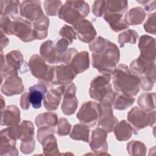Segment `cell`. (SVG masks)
Here are the masks:
<instances>
[{
  "label": "cell",
  "mask_w": 156,
  "mask_h": 156,
  "mask_svg": "<svg viewBox=\"0 0 156 156\" xmlns=\"http://www.w3.org/2000/svg\"><path fill=\"white\" fill-rule=\"evenodd\" d=\"M92 66L102 75L111 76L120 59L118 47L110 40L98 36L90 43Z\"/></svg>",
  "instance_id": "obj_1"
},
{
  "label": "cell",
  "mask_w": 156,
  "mask_h": 156,
  "mask_svg": "<svg viewBox=\"0 0 156 156\" xmlns=\"http://www.w3.org/2000/svg\"><path fill=\"white\" fill-rule=\"evenodd\" d=\"M113 85L116 92L135 96L140 91V77L133 74L125 64H119L112 74Z\"/></svg>",
  "instance_id": "obj_2"
},
{
  "label": "cell",
  "mask_w": 156,
  "mask_h": 156,
  "mask_svg": "<svg viewBox=\"0 0 156 156\" xmlns=\"http://www.w3.org/2000/svg\"><path fill=\"white\" fill-rule=\"evenodd\" d=\"M1 30L4 34L13 35L23 42H30L37 39V34L32 24L21 17L13 19L8 16H1Z\"/></svg>",
  "instance_id": "obj_3"
},
{
  "label": "cell",
  "mask_w": 156,
  "mask_h": 156,
  "mask_svg": "<svg viewBox=\"0 0 156 156\" xmlns=\"http://www.w3.org/2000/svg\"><path fill=\"white\" fill-rule=\"evenodd\" d=\"M90 6L85 1H66L61 7L58 16L66 23L74 25L90 13Z\"/></svg>",
  "instance_id": "obj_4"
},
{
  "label": "cell",
  "mask_w": 156,
  "mask_h": 156,
  "mask_svg": "<svg viewBox=\"0 0 156 156\" xmlns=\"http://www.w3.org/2000/svg\"><path fill=\"white\" fill-rule=\"evenodd\" d=\"M111 76L101 75L95 77L90 82L89 94L91 98L99 102H112L115 91L110 84Z\"/></svg>",
  "instance_id": "obj_5"
},
{
  "label": "cell",
  "mask_w": 156,
  "mask_h": 156,
  "mask_svg": "<svg viewBox=\"0 0 156 156\" xmlns=\"http://www.w3.org/2000/svg\"><path fill=\"white\" fill-rule=\"evenodd\" d=\"M1 74L13 69L18 74H23L28 71L29 63L23 60L22 53L18 50H13L8 52L5 56L1 50Z\"/></svg>",
  "instance_id": "obj_6"
},
{
  "label": "cell",
  "mask_w": 156,
  "mask_h": 156,
  "mask_svg": "<svg viewBox=\"0 0 156 156\" xmlns=\"http://www.w3.org/2000/svg\"><path fill=\"white\" fill-rule=\"evenodd\" d=\"M29 69L32 74L40 82L49 85L51 83L54 66L46 64V61L39 55H32L29 61Z\"/></svg>",
  "instance_id": "obj_7"
},
{
  "label": "cell",
  "mask_w": 156,
  "mask_h": 156,
  "mask_svg": "<svg viewBox=\"0 0 156 156\" xmlns=\"http://www.w3.org/2000/svg\"><path fill=\"white\" fill-rule=\"evenodd\" d=\"M128 122L132 126L134 134L147 126H152L155 122V111L146 112L138 107H133L127 114Z\"/></svg>",
  "instance_id": "obj_8"
},
{
  "label": "cell",
  "mask_w": 156,
  "mask_h": 156,
  "mask_svg": "<svg viewBox=\"0 0 156 156\" xmlns=\"http://www.w3.org/2000/svg\"><path fill=\"white\" fill-rule=\"evenodd\" d=\"M18 73L13 69H11L3 74H1V80L4 79L1 85V91L7 96L20 94L24 91V85L21 78Z\"/></svg>",
  "instance_id": "obj_9"
},
{
  "label": "cell",
  "mask_w": 156,
  "mask_h": 156,
  "mask_svg": "<svg viewBox=\"0 0 156 156\" xmlns=\"http://www.w3.org/2000/svg\"><path fill=\"white\" fill-rule=\"evenodd\" d=\"M99 113L98 118V127L107 133L113 131L117 123L119 122L113 113L112 102L102 101L99 103Z\"/></svg>",
  "instance_id": "obj_10"
},
{
  "label": "cell",
  "mask_w": 156,
  "mask_h": 156,
  "mask_svg": "<svg viewBox=\"0 0 156 156\" xmlns=\"http://www.w3.org/2000/svg\"><path fill=\"white\" fill-rule=\"evenodd\" d=\"M99 113V104L88 101L82 104L76 116L80 123L89 127H93L98 120Z\"/></svg>",
  "instance_id": "obj_11"
},
{
  "label": "cell",
  "mask_w": 156,
  "mask_h": 156,
  "mask_svg": "<svg viewBox=\"0 0 156 156\" xmlns=\"http://www.w3.org/2000/svg\"><path fill=\"white\" fill-rule=\"evenodd\" d=\"M20 13L22 18L32 24L41 19L44 15L40 1H23L20 4Z\"/></svg>",
  "instance_id": "obj_12"
},
{
  "label": "cell",
  "mask_w": 156,
  "mask_h": 156,
  "mask_svg": "<svg viewBox=\"0 0 156 156\" xmlns=\"http://www.w3.org/2000/svg\"><path fill=\"white\" fill-rule=\"evenodd\" d=\"M130 71L140 77L146 76L155 82V62H149L139 56L130 63Z\"/></svg>",
  "instance_id": "obj_13"
},
{
  "label": "cell",
  "mask_w": 156,
  "mask_h": 156,
  "mask_svg": "<svg viewBox=\"0 0 156 156\" xmlns=\"http://www.w3.org/2000/svg\"><path fill=\"white\" fill-rule=\"evenodd\" d=\"M76 86L73 82L64 84L63 99L62 103L61 109L66 115H73L77 110L78 99L76 96Z\"/></svg>",
  "instance_id": "obj_14"
},
{
  "label": "cell",
  "mask_w": 156,
  "mask_h": 156,
  "mask_svg": "<svg viewBox=\"0 0 156 156\" xmlns=\"http://www.w3.org/2000/svg\"><path fill=\"white\" fill-rule=\"evenodd\" d=\"M107 132L98 127L94 129L91 133L89 144L90 149L94 152V155H107L108 143L107 142Z\"/></svg>",
  "instance_id": "obj_15"
},
{
  "label": "cell",
  "mask_w": 156,
  "mask_h": 156,
  "mask_svg": "<svg viewBox=\"0 0 156 156\" xmlns=\"http://www.w3.org/2000/svg\"><path fill=\"white\" fill-rule=\"evenodd\" d=\"M76 75L68 65L61 64L54 66L51 84L60 85L69 83L74 79Z\"/></svg>",
  "instance_id": "obj_16"
},
{
  "label": "cell",
  "mask_w": 156,
  "mask_h": 156,
  "mask_svg": "<svg viewBox=\"0 0 156 156\" xmlns=\"http://www.w3.org/2000/svg\"><path fill=\"white\" fill-rule=\"evenodd\" d=\"M78 39L85 43H90L95 38L97 32L92 23L86 19H82L73 25Z\"/></svg>",
  "instance_id": "obj_17"
},
{
  "label": "cell",
  "mask_w": 156,
  "mask_h": 156,
  "mask_svg": "<svg viewBox=\"0 0 156 156\" xmlns=\"http://www.w3.org/2000/svg\"><path fill=\"white\" fill-rule=\"evenodd\" d=\"M140 57L149 62H155V40L148 35L140 37L138 41Z\"/></svg>",
  "instance_id": "obj_18"
},
{
  "label": "cell",
  "mask_w": 156,
  "mask_h": 156,
  "mask_svg": "<svg viewBox=\"0 0 156 156\" xmlns=\"http://www.w3.org/2000/svg\"><path fill=\"white\" fill-rule=\"evenodd\" d=\"M40 56L48 63H62L63 55L60 54L56 50L55 43L48 40L43 42L40 48Z\"/></svg>",
  "instance_id": "obj_19"
},
{
  "label": "cell",
  "mask_w": 156,
  "mask_h": 156,
  "mask_svg": "<svg viewBox=\"0 0 156 156\" xmlns=\"http://www.w3.org/2000/svg\"><path fill=\"white\" fill-rule=\"evenodd\" d=\"M64 91V85L51 88L46 93L43 99V105L49 111L57 109Z\"/></svg>",
  "instance_id": "obj_20"
},
{
  "label": "cell",
  "mask_w": 156,
  "mask_h": 156,
  "mask_svg": "<svg viewBox=\"0 0 156 156\" xmlns=\"http://www.w3.org/2000/svg\"><path fill=\"white\" fill-rule=\"evenodd\" d=\"M21 120L20 110L16 105H8L1 112V125L10 127L18 124Z\"/></svg>",
  "instance_id": "obj_21"
},
{
  "label": "cell",
  "mask_w": 156,
  "mask_h": 156,
  "mask_svg": "<svg viewBox=\"0 0 156 156\" xmlns=\"http://www.w3.org/2000/svg\"><path fill=\"white\" fill-rule=\"evenodd\" d=\"M47 91L46 85L41 82L34 84L29 88V100L34 108L38 109L41 107L42 101Z\"/></svg>",
  "instance_id": "obj_22"
},
{
  "label": "cell",
  "mask_w": 156,
  "mask_h": 156,
  "mask_svg": "<svg viewBox=\"0 0 156 156\" xmlns=\"http://www.w3.org/2000/svg\"><path fill=\"white\" fill-rule=\"evenodd\" d=\"M68 65L71 66L76 74L85 71L90 66L88 52L87 51L77 52L74 55Z\"/></svg>",
  "instance_id": "obj_23"
},
{
  "label": "cell",
  "mask_w": 156,
  "mask_h": 156,
  "mask_svg": "<svg viewBox=\"0 0 156 156\" xmlns=\"http://www.w3.org/2000/svg\"><path fill=\"white\" fill-rule=\"evenodd\" d=\"M122 16L123 15L121 14L105 12L103 18L108 23L110 29L113 31L118 32L129 27V25L122 19Z\"/></svg>",
  "instance_id": "obj_24"
},
{
  "label": "cell",
  "mask_w": 156,
  "mask_h": 156,
  "mask_svg": "<svg viewBox=\"0 0 156 156\" xmlns=\"http://www.w3.org/2000/svg\"><path fill=\"white\" fill-rule=\"evenodd\" d=\"M114 135L117 140L124 141L128 140L134 134L132 126L126 120H121L118 122L113 129Z\"/></svg>",
  "instance_id": "obj_25"
},
{
  "label": "cell",
  "mask_w": 156,
  "mask_h": 156,
  "mask_svg": "<svg viewBox=\"0 0 156 156\" xmlns=\"http://www.w3.org/2000/svg\"><path fill=\"white\" fill-rule=\"evenodd\" d=\"M146 16V13L141 7H135L127 12L124 21L128 25L135 26L141 24Z\"/></svg>",
  "instance_id": "obj_26"
},
{
  "label": "cell",
  "mask_w": 156,
  "mask_h": 156,
  "mask_svg": "<svg viewBox=\"0 0 156 156\" xmlns=\"http://www.w3.org/2000/svg\"><path fill=\"white\" fill-rule=\"evenodd\" d=\"M135 101V99L133 96L115 91L112 105L116 110H124L133 105Z\"/></svg>",
  "instance_id": "obj_27"
},
{
  "label": "cell",
  "mask_w": 156,
  "mask_h": 156,
  "mask_svg": "<svg viewBox=\"0 0 156 156\" xmlns=\"http://www.w3.org/2000/svg\"><path fill=\"white\" fill-rule=\"evenodd\" d=\"M20 4L19 1L1 0V16H8L12 19L17 17Z\"/></svg>",
  "instance_id": "obj_28"
},
{
  "label": "cell",
  "mask_w": 156,
  "mask_h": 156,
  "mask_svg": "<svg viewBox=\"0 0 156 156\" xmlns=\"http://www.w3.org/2000/svg\"><path fill=\"white\" fill-rule=\"evenodd\" d=\"M58 116L54 112H45L40 113L35 119L37 127H52L55 128L58 124Z\"/></svg>",
  "instance_id": "obj_29"
},
{
  "label": "cell",
  "mask_w": 156,
  "mask_h": 156,
  "mask_svg": "<svg viewBox=\"0 0 156 156\" xmlns=\"http://www.w3.org/2000/svg\"><path fill=\"white\" fill-rule=\"evenodd\" d=\"M40 144L43 146L44 155L52 156L60 154L57 139L54 136V133H51L46 136Z\"/></svg>",
  "instance_id": "obj_30"
},
{
  "label": "cell",
  "mask_w": 156,
  "mask_h": 156,
  "mask_svg": "<svg viewBox=\"0 0 156 156\" xmlns=\"http://www.w3.org/2000/svg\"><path fill=\"white\" fill-rule=\"evenodd\" d=\"M1 155H18V149L16 147V140L10 138L4 133H1Z\"/></svg>",
  "instance_id": "obj_31"
},
{
  "label": "cell",
  "mask_w": 156,
  "mask_h": 156,
  "mask_svg": "<svg viewBox=\"0 0 156 156\" xmlns=\"http://www.w3.org/2000/svg\"><path fill=\"white\" fill-rule=\"evenodd\" d=\"M90 127L80 123L76 124L73 126V128L69 134L71 139L78 141H83L86 143L89 142L90 136Z\"/></svg>",
  "instance_id": "obj_32"
},
{
  "label": "cell",
  "mask_w": 156,
  "mask_h": 156,
  "mask_svg": "<svg viewBox=\"0 0 156 156\" xmlns=\"http://www.w3.org/2000/svg\"><path fill=\"white\" fill-rule=\"evenodd\" d=\"M155 93H143L140 95L137 99V103L140 108L146 112L155 110Z\"/></svg>",
  "instance_id": "obj_33"
},
{
  "label": "cell",
  "mask_w": 156,
  "mask_h": 156,
  "mask_svg": "<svg viewBox=\"0 0 156 156\" xmlns=\"http://www.w3.org/2000/svg\"><path fill=\"white\" fill-rule=\"evenodd\" d=\"M20 140L21 141H30L34 140V126L30 121L24 120L20 124Z\"/></svg>",
  "instance_id": "obj_34"
},
{
  "label": "cell",
  "mask_w": 156,
  "mask_h": 156,
  "mask_svg": "<svg viewBox=\"0 0 156 156\" xmlns=\"http://www.w3.org/2000/svg\"><path fill=\"white\" fill-rule=\"evenodd\" d=\"M33 28L37 34V40H43L48 36L49 26V18L44 15L41 19L32 24Z\"/></svg>",
  "instance_id": "obj_35"
},
{
  "label": "cell",
  "mask_w": 156,
  "mask_h": 156,
  "mask_svg": "<svg viewBox=\"0 0 156 156\" xmlns=\"http://www.w3.org/2000/svg\"><path fill=\"white\" fill-rule=\"evenodd\" d=\"M128 9V2L125 0L106 1V10L105 12L123 15Z\"/></svg>",
  "instance_id": "obj_36"
},
{
  "label": "cell",
  "mask_w": 156,
  "mask_h": 156,
  "mask_svg": "<svg viewBox=\"0 0 156 156\" xmlns=\"http://www.w3.org/2000/svg\"><path fill=\"white\" fill-rule=\"evenodd\" d=\"M127 151L130 155H145L147 148L144 143L140 141L132 140L129 141L126 146Z\"/></svg>",
  "instance_id": "obj_37"
},
{
  "label": "cell",
  "mask_w": 156,
  "mask_h": 156,
  "mask_svg": "<svg viewBox=\"0 0 156 156\" xmlns=\"http://www.w3.org/2000/svg\"><path fill=\"white\" fill-rule=\"evenodd\" d=\"M138 38V34L133 29H127L118 35V43L121 48L123 47L126 43L135 44Z\"/></svg>",
  "instance_id": "obj_38"
},
{
  "label": "cell",
  "mask_w": 156,
  "mask_h": 156,
  "mask_svg": "<svg viewBox=\"0 0 156 156\" xmlns=\"http://www.w3.org/2000/svg\"><path fill=\"white\" fill-rule=\"evenodd\" d=\"M44 8L46 15L49 16H55L63 5L61 1L57 0H46L43 2Z\"/></svg>",
  "instance_id": "obj_39"
},
{
  "label": "cell",
  "mask_w": 156,
  "mask_h": 156,
  "mask_svg": "<svg viewBox=\"0 0 156 156\" xmlns=\"http://www.w3.org/2000/svg\"><path fill=\"white\" fill-rule=\"evenodd\" d=\"M59 34L62 38L68 40L69 44H71L73 41L76 40L77 38V35L74 30V29L68 24H65L60 29L59 31Z\"/></svg>",
  "instance_id": "obj_40"
},
{
  "label": "cell",
  "mask_w": 156,
  "mask_h": 156,
  "mask_svg": "<svg viewBox=\"0 0 156 156\" xmlns=\"http://www.w3.org/2000/svg\"><path fill=\"white\" fill-rule=\"evenodd\" d=\"M71 128V124L68 119L65 118H61L58 122L56 133L58 136H65L69 133Z\"/></svg>",
  "instance_id": "obj_41"
},
{
  "label": "cell",
  "mask_w": 156,
  "mask_h": 156,
  "mask_svg": "<svg viewBox=\"0 0 156 156\" xmlns=\"http://www.w3.org/2000/svg\"><path fill=\"white\" fill-rule=\"evenodd\" d=\"M156 13L154 12L148 15L147 19L144 24V30L149 34L155 35L156 34V22H155Z\"/></svg>",
  "instance_id": "obj_42"
},
{
  "label": "cell",
  "mask_w": 156,
  "mask_h": 156,
  "mask_svg": "<svg viewBox=\"0 0 156 156\" xmlns=\"http://www.w3.org/2000/svg\"><path fill=\"white\" fill-rule=\"evenodd\" d=\"M106 10V1H94L92 5V13L97 17H101L104 15Z\"/></svg>",
  "instance_id": "obj_43"
},
{
  "label": "cell",
  "mask_w": 156,
  "mask_h": 156,
  "mask_svg": "<svg viewBox=\"0 0 156 156\" xmlns=\"http://www.w3.org/2000/svg\"><path fill=\"white\" fill-rule=\"evenodd\" d=\"M69 45V43L68 41L62 37L57 40L55 43V47L57 51L62 55L68 50V48Z\"/></svg>",
  "instance_id": "obj_44"
},
{
  "label": "cell",
  "mask_w": 156,
  "mask_h": 156,
  "mask_svg": "<svg viewBox=\"0 0 156 156\" xmlns=\"http://www.w3.org/2000/svg\"><path fill=\"white\" fill-rule=\"evenodd\" d=\"M155 82L146 76H141L140 81V87L144 91H150L152 89Z\"/></svg>",
  "instance_id": "obj_45"
},
{
  "label": "cell",
  "mask_w": 156,
  "mask_h": 156,
  "mask_svg": "<svg viewBox=\"0 0 156 156\" xmlns=\"http://www.w3.org/2000/svg\"><path fill=\"white\" fill-rule=\"evenodd\" d=\"M35 140L30 141H21L20 145V150L23 154H29L34 151L35 149Z\"/></svg>",
  "instance_id": "obj_46"
},
{
  "label": "cell",
  "mask_w": 156,
  "mask_h": 156,
  "mask_svg": "<svg viewBox=\"0 0 156 156\" xmlns=\"http://www.w3.org/2000/svg\"><path fill=\"white\" fill-rule=\"evenodd\" d=\"M77 52V51L76 48H71L68 49V50L64 53L63 55L62 63L66 65H69L72 58Z\"/></svg>",
  "instance_id": "obj_47"
},
{
  "label": "cell",
  "mask_w": 156,
  "mask_h": 156,
  "mask_svg": "<svg viewBox=\"0 0 156 156\" xmlns=\"http://www.w3.org/2000/svg\"><path fill=\"white\" fill-rule=\"evenodd\" d=\"M138 3L142 4L144 7V10L147 12H151L155 10V1H146V0H141V1H136Z\"/></svg>",
  "instance_id": "obj_48"
},
{
  "label": "cell",
  "mask_w": 156,
  "mask_h": 156,
  "mask_svg": "<svg viewBox=\"0 0 156 156\" xmlns=\"http://www.w3.org/2000/svg\"><path fill=\"white\" fill-rule=\"evenodd\" d=\"M30 102L29 100V93L24 92L20 98V106L23 110H27L30 107Z\"/></svg>",
  "instance_id": "obj_49"
},
{
  "label": "cell",
  "mask_w": 156,
  "mask_h": 156,
  "mask_svg": "<svg viewBox=\"0 0 156 156\" xmlns=\"http://www.w3.org/2000/svg\"><path fill=\"white\" fill-rule=\"evenodd\" d=\"M1 50L4 47H6L8 45L9 43V39L7 37H5L4 34L1 32Z\"/></svg>",
  "instance_id": "obj_50"
},
{
  "label": "cell",
  "mask_w": 156,
  "mask_h": 156,
  "mask_svg": "<svg viewBox=\"0 0 156 156\" xmlns=\"http://www.w3.org/2000/svg\"><path fill=\"white\" fill-rule=\"evenodd\" d=\"M5 101L4 100V98L2 96H1V112L3 111L5 109Z\"/></svg>",
  "instance_id": "obj_51"
}]
</instances>
